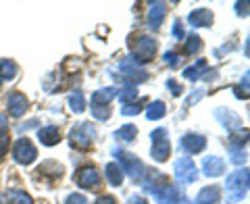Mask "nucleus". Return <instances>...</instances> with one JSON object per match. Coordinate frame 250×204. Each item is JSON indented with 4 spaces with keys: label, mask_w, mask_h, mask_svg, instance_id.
I'll list each match as a JSON object with an SVG mask.
<instances>
[{
    "label": "nucleus",
    "mask_w": 250,
    "mask_h": 204,
    "mask_svg": "<svg viewBox=\"0 0 250 204\" xmlns=\"http://www.w3.org/2000/svg\"><path fill=\"white\" fill-rule=\"evenodd\" d=\"M113 154L117 156V159L121 161V164H123V173H127L131 179H136L140 173H142V169H144V164H142V161L140 159H136L134 154H129V152H121L119 148H113Z\"/></svg>",
    "instance_id": "3"
},
{
    "label": "nucleus",
    "mask_w": 250,
    "mask_h": 204,
    "mask_svg": "<svg viewBox=\"0 0 250 204\" xmlns=\"http://www.w3.org/2000/svg\"><path fill=\"white\" fill-rule=\"evenodd\" d=\"M129 204H148V202H146V200H142L140 196H134V198L129 200Z\"/></svg>",
    "instance_id": "42"
},
{
    "label": "nucleus",
    "mask_w": 250,
    "mask_h": 204,
    "mask_svg": "<svg viewBox=\"0 0 250 204\" xmlns=\"http://www.w3.org/2000/svg\"><path fill=\"white\" fill-rule=\"evenodd\" d=\"M38 136H40V142L44 146H54L61 140V131H59V127H54V125H48V127H42L38 131Z\"/></svg>",
    "instance_id": "15"
},
{
    "label": "nucleus",
    "mask_w": 250,
    "mask_h": 204,
    "mask_svg": "<svg viewBox=\"0 0 250 204\" xmlns=\"http://www.w3.org/2000/svg\"><path fill=\"white\" fill-rule=\"evenodd\" d=\"M156 54V40L150 36H140L138 40L134 42V57L138 62L140 61H150Z\"/></svg>",
    "instance_id": "4"
},
{
    "label": "nucleus",
    "mask_w": 250,
    "mask_h": 204,
    "mask_svg": "<svg viewBox=\"0 0 250 204\" xmlns=\"http://www.w3.org/2000/svg\"><path fill=\"white\" fill-rule=\"evenodd\" d=\"M182 144H184V148L190 154H198V152L205 150L207 140L202 138V136H196V133H188V136L182 140Z\"/></svg>",
    "instance_id": "11"
},
{
    "label": "nucleus",
    "mask_w": 250,
    "mask_h": 204,
    "mask_svg": "<svg viewBox=\"0 0 250 204\" xmlns=\"http://www.w3.org/2000/svg\"><path fill=\"white\" fill-rule=\"evenodd\" d=\"M213 21V13L208 9H196L190 13V23L194 27H205V25H210Z\"/></svg>",
    "instance_id": "16"
},
{
    "label": "nucleus",
    "mask_w": 250,
    "mask_h": 204,
    "mask_svg": "<svg viewBox=\"0 0 250 204\" xmlns=\"http://www.w3.org/2000/svg\"><path fill=\"white\" fill-rule=\"evenodd\" d=\"M219 198H221V190L215 185H210V187H205V190L198 194L196 204H217Z\"/></svg>",
    "instance_id": "17"
},
{
    "label": "nucleus",
    "mask_w": 250,
    "mask_h": 204,
    "mask_svg": "<svg viewBox=\"0 0 250 204\" xmlns=\"http://www.w3.org/2000/svg\"><path fill=\"white\" fill-rule=\"evenodd\" d=\"M117 96V90L115 88H103L98 92L92 94V104H98V106H108V102Z\"/></svg>",
    "instance_id": "18"
},
{
    "label": "nucleus",
    "mask_w": 250,
    "mask_h": 204,
    "mask_svg": "<svg viewBox=\"0 0 250 204\" xmlns=\"http://www.w3.org/2000/svg\"><path fill=\"white\" fill-rule=\"evenodd\" d=\"M167 85L171 88V94H173V96H179V94H182V85H179V83H175V82H167Z\"/></svg>",
    "instance_id": "38"
},
{
    "label": "nucleus",
    "mask_w": 250,
    "mask_h": 204,
    "mask_svg": "<svg viewBox=\"0 0 250 204\" xmlns=\"http://www.w3.org/2000/svg\"><path fill=\"white\" fill-rule=\"evenodd\" d=\"M205 67H207V61H205V59H198L192 67H188L186 71H184V77H186V80H192V82H194V80H198V77H200V71H202Z\"/></svg>",
    "instance_id": "24"
},
{
    "label": "nucleus",
    "mask_w": 250,
    "mask_h": 204,
    "mask_svg": "<svg viewBox=\"0 0 250 204\" xmlns=\"http://www.w3.org/2000/svg\"><path fill=\"white\" fill-rule=\"evenodd\" d=\"M106 179H108V184L111 185H121V182H123V171H121V167L117 163H111V164H106Z\"/></svg>",
    "instance_id": "20"
},
{
    "label": "nucleus",
    "mask_w": 250,
    "mask_h": 204,
    "mask_svg": "<svg viewBox=\"0 0 250 204\" xmlns=\"http://www.w3.org/2000/svg\"><path fill=\"white\" fill-rule=\"evenodd\" d=\"M146 117L150 121H156V119H161V117H165V104H163L161 100L152 102V104L146 108Z\"/></svg>",
    "instance_id": "25"
},
{
    "label": "nucleus",
    "mask_w": 250,
    "mask_h": 204,
    "mask_svg": "<svg viewBox=\"0 0 250 204\" xmlns=\"http://www.w3.org/2000/svg\"><path fill=\"white\" fill-rule=\"evenodd\" d=\"M200 96H202V90H198L196 94H194V96H190V98H188V104H190V106H192V104H196V102L200 100Z\"/></svg>",
    "instance_id": "41"
},
{
    "label": "nucleus",
    "mask_w": 250,
    "mask_h": 204,
    "mask_svg": "<svg viewBox=\"0 0 250 204\" xmlns=\"http://www.w3.org/2000/svg\"><path fill=\"white\" fill-rule=\"evenodd\" d=\"M229 152H231V163L242 164V163L246 161V152L242 150V148H238V146H229Z\"/></svg>",
    "instance_id": "33"
},
{
    "label": "nucleus",
    "mask_w": 250,
    "mask_h": 204,
    "mask_svg": "<svg viewBox=\"0 0 250 204\" xmlns=\"http://www.w3.org/2000/svg\"><path fill=\"white\" fill-rule=\"evenodd\" d=\"M96 204H117V200L111 198V196H100V198L96 200Z\"/></svg>",
    "instance_id": "39"
},
{
    "label": "nucleus",
    "mask_w": 250,
    "mask_h": 204,
    "mask_svg": "<svg viewBox=\"0 0 250 204\" xmlns=\"http://www.w3.org/2000/svg\"><path fill=\"white\" fill-rule=\"evenodd\" d=\"M38 173H40V175H50V177H61L62 175V167L59 163L48 161V163H44V164L38 167Z\"/></svg>",
    "instance_id": "21"
},
{
    "label": "nucleus",
    "mask_w": 250,
    "mask_h": 204,
    "mask_svg": "<svg viewBox=\"0 0 250 204\" xmlns=\"http://www.w3.org/2000/svg\"><path fill=\"white\" fill-rule=\"evenodd\" d=\"M92 115H94V119H98V121H106L108 117H111V106L92 104Z\"/></svg>",
    "instance_id": "30"
},
{
    "label": "nucleus",
    "mask_w": 250,
    "mask_h": 204,
    "mask_svg": "<svg viewBox=\"0 0 250 204\" xmlns=\"http://www.w3.org/2000/svg\"><path fill=\"white\" fill-rule=\"evenodd\" d=\"M173 36L177 38H184L186 36V31H184V25H182V21H175V25H173Z\"/></svg>",
    "instance_id": "37"
},
{
    "label": "nucleus",
    "mask_w": 250,
    "mask_h": 204,
    "mask_svg": "<svg viewBox=\"0 0 250 204\" xmlns=\"http://www.w3.org/2000/svg\"><path fill=\"white\" fill-rule=\"evenodd\" d=\"M136 96H138V90H136V85H134V83H125L123 88H121V92H119V98L123 100V104L131 102Z\"/></svg>",
    "instance_id": "27"
},
{
    "label": "nucleus",
    "mask_w": 250,
    "mask_h": 204,
    "mask_svg": "<svg viewBox=\"0 0 250 204\" xmlns=\"http://www.w3.org/2000/svg\"><path fill=\"white\" fill-rule=\"evenodd\" d=\"M161 182H165V177H163L161 173H156L154 169H150V171L146 173L142 185H144L146 192H156V190H159V184H161Z\"/></svg>",
    "instance_id": "19"
},
{
    "label": "nucleus",
    "mask_w": 250,
    "mask_h": 204,
    "mask_svg": "<svg viewBox=\"0 0 250 204\" xmlns=\"http://www.w3.org/2000/svg\"><path fill=\"white\" fill-rule=\"evenodd\" d=\"M94 138H96V129L92 127V123H82L80 127H75L71 131V142L77 146V148H90Z\"/></svg>",
    "instance_id": "7"
},
{
    "label": "nucleus",
    "mask_w": 250,
    "mask_h": 204,
    "mask_svg": "<svg viewBox=\"0 0 250 204\" xmlns=\"http://www.w3.org/2000/svg\"><path fill=\"white\" fill-rule=\"evenodd\" d=\"M98 171L94 167H83L80 173H77V185L80 187H85V190H90V187H98Z\"/></svg>",
    "instance_id": "9"
},
{
    "label": "nucleus",
    "mask_w": 250,
    "mask_h": 204,
    "mask_svg": "<svg viewBox=\"0 0 250 204\" xmlns=\"http://www.w3.org/2000/svg\"><path fill=\"white\" fill-rule=\"evenodd\" d=\"M217 117H223V125L225 127H229V129H240L242 127V121H240V117L238 115H233L229 111H217Z\"/></svg>",
    "instance_id": "22"
},
{
    "label": "nucleus",
    "mask_w": 250,
    "mask_h": 204,
    "mask_svg": "<svg viewBox=\"0 0 250 204\" xmlns=\"http://www.w3.org/2000/svg\"><path fill=\"white\" fill-rule=\"evenodd\" d=\"M138 136V129H136V125H125V127H121L119 131H115V138L117 140H123V142H134Z\"/></svg>",
    "instance_id": "23"
},
{
    "label": "nucleus",
    "mask_w": 250,
    "mask_h": 204,
    "mask_svg": "<svg viewBox=\"0 0 250 204\" xmlns=\"http://www.w3.org/2000/svg\"><path fill=\"white\" fill-rule=\"evenodd\" d=\"M119 67L123 69V80H125V83H127V82L138 83V82H144L146 80V73L138 67V61L131 57V54H129V57H125L119 62Z\"/></svg>",
    "instance_id": "8"
},
{
    "label": "nucleus",
    "mask_w": 250,
    "mask_h": 204,
    "mask_svg": "<svg viewBox=\"0 0 250 204\" xmlns=\"http://www.w3.org/2000/svg\"><path fill=\"white\" fill-rule=\"evenodd\" d=\"M202 171H205V175L219 177L225 171V163L219 159V156H207V159L202 161Z\"/></svg>",
    "instance_id": "10"
},
{
    "label": "nucleus",
    "mask_w": 250,
    "mask_h": 204,
    "mask_svg": "<svg viewBox=\"0 0 250 204\" xmlns=\"http://www.w3.org/2000/svg\"><path fill=\"white\" fill-rule=\"evenodd\" d=\"M69 106H71L73 113H82L83 111V94L82 92L71 94V98H69Z\"/></svg>",
    "instance_id": "29"
},
{
    "label": "nucleus",
    "mask_w": 250,
    "mask_h": 204,
    "mask_svg": "<svg viewBox=\"0 0 250 204\" xmlns=\"http://www.w3.org/2000/svg\"><path fill=\"white\" fill-rule=\"evenodd\" d=\"M175 177H177V182L184 184V185L196 182L198 171H196V167H194L192 159H188V156H182V159L175 163Z\"/></svg>",
    "instance_id": "5"
},
{
    "label": "nucleus",
    "mask_w": 250,
    "mask_h": 204,
    "mask_svg": "<svg viewBox=\"0 0 250 204\" xmlns=\"http://www.w3.org/2000/svg\"><path fill=\"white\" fill-rule=\"evenodd\" d=\"M152 194H154L156 202H161V204H177V200H179L177 190H175V187H171V185L159 187V190L152 192Z\"/></svg>",
    "instance_id": "13"
},
{
    "label": "nucleus",
    "mask_w": 250,
    "mask_h": 204,
    "mask_svg": "<svg viewBox=\"0 0 250 204\" xmlns=\"http://www.w3.org/2000/svg\"><path fill=\"white\" fill-rule=\"evenodd\" d=\"M200 48H202V42H200V38H198V36H190V38H188L186 52H190V54H196V52H200Z\"/></svg>",
    "instance_id": "32"
},
{
    "label": "nucleus",
    "mask_w": 250,
    "mask_h": 204,
    "mask_svg": "<svg viewBox=\"0 0 250 204\" xmlns=\"http://www.w3.org/2000/svg\"><path fill=\"white\" fill-rule=\"evenodd\" d=\"M152 156H154V161H167V156L171 154V144H169V140H167V131L165 129H154L152 131Z\"/></svg>",
    "instance_id": "2"
},
{
    "label": "nucleus",
    "mask_w": 250,
    "mask_h": 204,
    "mask_svg": "<svg viewBox=\"0 0 250 204\" xmlns=\"http://www.w3.org/2000/svg\"><path fill=\"white\" fill-rule=\"evenodd\" d=\"M6 150H9V133L0 131V159L6 154Z\"/></svg>",
    "instance_id": "34"
},
{
    "label": "nucleus",
    "mask_w": 250,
    "mask_h": 204,
    "mask_svg": "<svg viewBox=\"0 0 250 204\" xmlns=\"http://www.w3.org/2000/svg\"><path fill=\"white\" fill-rule=\"evenodd\" d=\"M225 190H228L229 202H240L246 196V190H248V171L242 169V171L231 173L228 177V182H225Z\"/></svg>",
    "instance_id": "1"
},
{
    "label": "nucleus",
    "mask_w": 250,
    "mask_h": 204,
    "mask_svg": "<svg viewBox=\"0 0 250 204\" xmlns=\"http://www.w3.org/2000/svg\"><path fill=\"white\" fill-rule=\"evenodd\" d=\"M65 204H88V200H85V196H82V194H71Z\"/></svg>",
    "instance_id": "36"
},
{
    "label": "nucleus",
    "mask_w": 250,
    "mask_h": 204,
    "mask_svg": "<svg viewBox=\"0 0 250 204\" xmlns=\"http://www.w3.org/2000/svg\"><path fill=\"white\" fill-rule=\"evenodd\" d=\"M13 156H15V161H17V163L29 164V163H34V159L38 156V150H36V146L31 144L27 138H19L17 142H15Z\"/></svg>",
    "instance_id": "6"
},
{
    "label": "nucleus",
    "mask_w": 250,
    "mask_h": 204,
    "mask_svg": "<svg viewBox=\"0 0 250 204\" xmlns=\"http://www.w3.org/2000/svg\"><path fill=\"white\" fill-rule=\"evenodd\" d=\"M163 61H165L169 67H173V69H175V67H179V57H177L175 52H171V50H169V52H165V57H163Z\"/></svg>",
    "instance_id": "35"
},
{
    "label": "nucleus",
    "mask_w": 250,
    "mask_h": 204,
    "mask_svg": "<svg viewBox=\"0 0 250 204\" xmlns=\"http://www.w3.org/2000/svg\"><path fill=\"white\" fill-rule=\"evenodd\" d=\"M15 73H17V67H15V62H11V61H0V82L13 80Z\"/></svg>",
    "instance_id": "26"
},
{
    "label": "nucleus",
    "mask_w": 250,
    "mask_h": 204,
    "mask_svg": "<svg viewBox=\"0 0 250 204\" xmlns=\"http://www.w3.org/2000/svg\"><path fill=\"white\" fill-rule=\"evenodd\" d=\"M25 111H27V98L23 96V94H19V92L11 94L9 96V113L13 117H21Z\"/></svg>",
    "instance_id": "12"
},
{
    "label": "nucleus",
    "mask_w": 250,
    "mask_h": 204,
    "mask_svg": "<svg viewBox=\"0 0 250 204\" xmlns=\"http://www.w3.org/2000/svg\"><path fill=\"white\" fill-rule=\"evenodd\" d=\"M236 6H238V9H236L238 15H244V17H246V15H248V2H238Z\"/></svg>",
    "instance_id": "40"
},
{
    "label": "nucleus",
    "mask_w": 250,
    "mask_h": 204,
    "mask_svg": "<svg viewBox=\"0 0 250 204\" xmlns=\"http://www.w3.org/2000/svg\"><path fill=\"white\" fill-rule=\"evenodd\" d=\"M9 204H31V198L21 190H11L9 192Z\"/></svg>",
    "instance_id": "28"
},
{
    "label": "nucleus",
    "mask_w": 250,
    "mask_h": 204,
    "mask_svg": "<svg viewBox=\"0 0 250 204\" xmlns=\"http://www.w3.org/2000/svg\"><path fill=\"white\" fill-rule=\"evenodd\" d=\"M165 15H167V6L165 4H163V2L152 4L150 13H148V25H150L152 29L161 27V23H163V19H165Z\"/></svg>",
    "instance_id": "14"
},
{
    "label": "nucleus",
    "mask_w": 250,
    "mask_h": 204,
    "mask_svg": "<svg viewBox=\"0 0 250 204\" xmlns=\"http://www.w3.org/2000/svg\"><path fill=\"white\" fill-rule=\"evenodd\" d=\"M121 113H123L125 117H134V115H138V113H142V102H127V104H123Z\"/></svg>",
    "instance_id": "31"
}]
</instances>
